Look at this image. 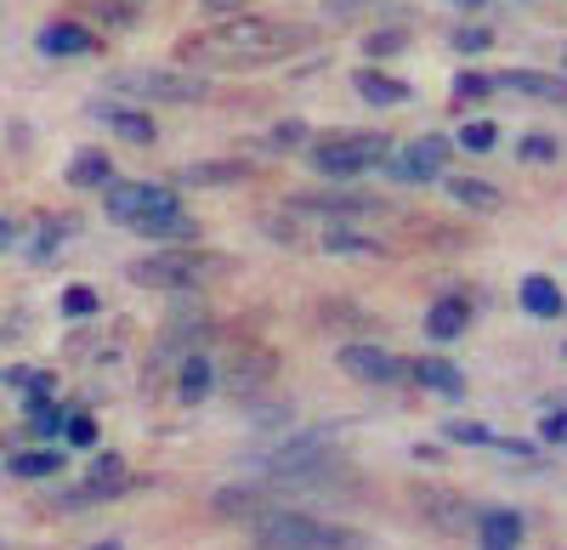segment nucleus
I'll use <instances>...</instances> for the list:
<instances>
[{
    "instance_id": "obj_31",
    "label": "nucleus",
    "mask_w": 567,
    "mask_h": 550,
    "mask_svg": "<svg viewBox=\"0 0 567 550\" xmlns=\"http://www.w3.org/2000/svg\"><path fill=\"white\" fill-rule=\"evenodd\" d=\"M523 159L550 165V159H561V143H556V136H528V143H523Z\"/></svg>"
},
{
    "instance_id": "obj_40",
    "label": "nucleus",
    "mask_w": 567,
    "mask_h": 550,
    "mask_svg": "<svg viewBox=\"0 0 567 550\" xmlns=\"http://www.w3.org/2000/svg\"><path fill=\"white\" fill-rule=\"evenodd\" d=\"M12 245H18V227H12V221H7V216H0V256H7V250H12Z\"/></svg>"
},
{
    "instance_id": "obj_41",
    "label": "nucleus",
    "mask_w": 567,
    "mask_h": 550,
    "mask_svg": "<svg viewBox=\"0 0 567 550\" xmlns=\"http://www.w3.org/2000/svg\"><path fill=\"white\" fill-rule=\"evenodd\" d=\"M454 7H465V12H471V7H483V0H454Z\"/></svg>"
},
{
    "instance_id": "obj_39",
    "label": "nucleus",
    "mask_w": 567,
    "mask_h": 550,
    "mask_svg": "<svg viewBox=\"0 0 567 550\" xmlns=\"http://www.w3.org/2000/svg\"><path fill=\"white\" fill-rule=\"evenodd\" d=\"M0 381H7V386H18V392H29V381H34V370H7V375H0Z\"/></svg>"
},
{
    "instance_id": "obj_32",
    "label": "nucleus",
    "mask_w": 567,
    "mask_h": 550,
    "mask_svg": "<svg viewBox=\"0 0 567 550\" xmlns=\"http://www.w3.org/2000/svg\"><path fill=\"white\" fill-rule=\"evenodd\" d=\"M363 52H369V58H392V52H403V34H398V29H381V34L363 40Z\"/></svg>"
},
{
    "instance_id": "obj_42",
    "label": "nucleus",
    "mask_w": 567,
    "mask_h": 550,
    "mask_svg": "<svg viewBox=\"0 0 567 550\" xmlns=\"http://www.w3.org/2000/svg\"><path fill=\"white\" fill-rule=\"evenodd\" d=\"M91 550H120V544H114V539H103V544H91Z\"/></svg>"
},
{
    "instance_id": "obj_14",
    "label": "nucleus",
    "mask_w": 567,
    "mask_h": 550,
    "mask_svg": "<svg viewBox=\"0 0 567 550\" xmlns=\"http://www.w3.org/2000/svg\"><path fill=\"white\" fill-rule=\"evenodd\" d=\"M409 381H420L425 392H437V397H465V375L454 370L449 357H420V363H409Z\"/></svg>"
},
{
    "instance_id": "obj_22",
    "label": "nucleus",
    "mask_w": 567,
    "mask_h": 550,
    "mask_svg": "<svg viewBox=\"0 0 567 550\" xmlns=\"http://www.w3.org/2000/svg\"><path fill=\"white\" fill-rule=\"evenodd\" d=\"M523 307L534 318H561V284L545 279V272H534V279H523Z\"/></svg>"
},
{
    "instance_id": "obj_29",
    "label": "nucleus",
    "mask_w": 567,
    "mask_h": 550,
    "mask_svg": "<svg viewBox=\"0 0 567 550\" xmlns=\"http://www.w3.org/2000/svg\"><path fill=\"white\" fill-rule=\"evenodd\" d=\"M443 437H449V443H471V448L494 443V432H488V426H477V421H449V426H443Z\"/></svg>"
},
{
    "instance_id": "obj_12",
    "label": "nucleus",
    "mask_w": 567,
    "mask_h": 550,
    "mask_svg": "<svg viewBox=\"0 0 567 550\" xmlns=\"http://www.w3.org/2000/svg\"><path fill=\"white\" fill-rule=\"evenodd\" d=\"M494 91H523L534 103H561L567 85L561 74H539V69H511V74H494Z\"/></svg>"
},
{
    "instance_id": "obj_19",
    "label": "nucleus",
    "mask_w": 567,
    "mask_h": 550,
    "mask_svg": "<svg viewBox=\"0 0 567 550\" xmlns=\"http://www.w3.org/2000/svg\"><path fill=\"white\" fill-rule=\"evenodd\" d=\"M465 324H471V307L460 295H449V301H437L432 312H425V335H432V341H460Z\"/></svg>"
},
{
    "instance_id": "obj_17",
    "label": "nucleus",
    "mask_w": 567,
    "mask_h": 550,
    "mask_svg": "<svg viewBox=\"0 0 567 550\" xmlns=\"http://www.w3.org/2000/svg\"><path fill=\"white\" fill-rule=\"evenodd\" d=\"M63 176H69V188H109V181H114V159L103 148H80Z\"/></svg>"
},
{
    "instance_id": "obj_11",
    "label": "nucleus",
    "mask_w": 567,
    "mask_h": 550,
    "mask_svg": "<svg viewBox=\"0 0 567 550\" xmlns=\"http://www.w3.org/2000/svg\"><path fill=\"white\" fill-rule=\"evenodd\" d=\"M91 114H97L114 136H125V143H136V148H148L154 143V136H159V125L148 120V114H142V108H120V103H97V108H91Z\"/></svg>"
},
{
    "instance_id": "obj_24",
    "label": "nucleus",
    "mask_w": 567,
    "mask_h": 550,
    "mask_svg": "<svg viewBox=\"0 0 567 550\" xmlns=\"http://www.w3.org/2000/svg\"><path fill=\"white\" fill-rule=\"evenodd\" d=\"M12 477H58L63 471V454L58 448H23V454H12V466H7Z\"/></svg>"
},
{
    "instance_id": "obj_1",
    "label": "nucleus",
    "mask_w": 567,
    "mask_h": 550,
    "mask_svg": "<svg viewBox=\"0 0 567 550\" xmlns=\"http://www.w3.org/2000/svg\"><path fill=\"white\" fill-rule=\"evenodd\" d=\"M307 45L301 23H272V18H227L210 34L182 40V63L187 69H261L278 63Z\"/></svg>"
},
{
    "instance_id": "obj_9",
    "label": "nucleus",
    "mask_w": 567,
    "mask_h": 550,
    "mask_svg": "<svg viewBox=\"0 0 567 550\" xmlns=\"http://www.w3.org/2000/svg\"><path fill=\"white\" fill-rule=\"evenodd\" d=\"M290 210H301V216H381V199H363V194H296Z\"/></svg>"
},
{
    "instance_id": "obj_7",
    "label": "nucleus",
    "mask_w": 567,
    "mask_h": 550,
    "mask_svg": "<svg viewBox=\"0 0 567 550\" xmlns=\"http://www.w3.org/2000/svg\"><path fill=\"white\" fill-rule=\"evenodd\" d=\"M341 370H347L352 381H369V386H403V381H409V363H403L398 352H386V346H374V341L341 346Z\"/></svg>"
},
{
    "instance_id": "obj_34",
    "label": "nucleus",
    "mask_w": 567,
    "mask_h": 550,
    "mask_svg": "<svg viewBox=\"0 0 567 550\" xmlns=\"http://www.w3.org/2000/svg\"><path fill=\"white\" fill-rule=\"evenodd\" d=\"M63 432H69V443H74V448H91V443H97V421H91V415L63 421Z\"/></svg>"
},
{
    "instance_id": "obj_8",
    "label": "nucleus",
    "mask_w": 567,
    "mask_h": 550,
    "mask_svg": "<svg viewBox=\"0 0 567 550\" xmlns=\"http://www.w3.org/2000/svg\"><path fill=\"white\" fill-rule=\"evenodd\" d=\"M449 136H414V143L398 154V159H386V170L398 176V181H420V188H425V181H437L443 176V165H449Z\"/></svg>"
},
{
    "instance_id": "obj_28",
    "label": "nucleus",
    "mask_w": 567,
    "mask_h": 550,
    "mask_svg": "<svg viewBox=\"0 0 567 550\" xmlns=\"http://www.w3.org/2000/svg\"><path fill=\"white\" fill-rule=\"evenodd\" d=\"M494 143H499V131H494L488 120H471V125L460 131V148H465V154H488Z\"/></svg>"
},
{
    "instance_id": "obj_25",
    "label": "nucleus",
    "mask_w": 567,
    "mask_h": 550,
    "mask_svg": "<svg viewBox=\"0 0 567 550\" xmlns=\"http://www.w3.org/2000/svg\"><path fill=\"white\" fill-rule=\"evenodd\" d=\"M323 250L329 256H386L374 239H363V234H347V227H329L323 234Z\"/></svg>"
},
{
    "instance_id": "obj_37",
    "label": "nucleus",
    "mask_w": 567,
    "mask_h": 550,
    "mask_svg": "<svg viewBox=\"0 0 567 550\" xmlns=\"http://www.w3.org/2000/svg\"><path fill=\"white\" fill-rule=\"evenodd\" d=\"M199 7H205V18H216V23L245 18V0H199Z\"/></svg>"
},
{
    "instance_id": "obj_10",
    "label": "nucleus",
    "mask_w": 567,
    "mask_h": 550,
    "mask_svg": "<svg viewBox=\"0 0 567 550\" xmlns=\"http://www.w3.org/2000/svg\"><path fill=\"white\" fill-rule=\"evenodd\" d=\"M34 45L45 58H85V52H97V34H91L85 23H45Z\"/></svg>"
},
{
    "instance_id": "obj_13",
    "label": "nucleus",
    "mask_w": 567,
    "mask_h": 550,
    "mask_svg": "<svg viewBox=\"0 0 567 550\" xmlns=\"http://www.w3.org/2000/svg\"><path fill=\"white\" fill-rule=\"evenodd\" d=\"M352 91H358L369 108H398V103H409V85L392 80V74H381V69H358V74H352Z\"/></svg>"
},
{
    "instance_id": "obj_18",
    "label": "nucleus",
    "mask_w": 567,
    "mask_h": 550,
    "mask_svg": "<svg viewBox=\"0 0 567 550\" xmlns=\"http://www.w3.org/2000/svg\"><path fill=\"white\" fill-rule=\"evenodd\" d=\"M210 386H216L210 357H205V352H187V357H182V375H176V397H182V403H205Z\"/></svg>"
},
{
    "instance_id": "obj_21",
    "label": "nucleus",
    "mask_w": 567,
    "mask_h": 550,
    "mask_svg": "<svg viewBox=\"0 0 567 550\" xmlns=\"http://www.w3.org/2000/svg\"><path fill=\"white\" fill-rule=\"evenodd\" d=\"M245 176H250L245 159H210V165H187L182 170L187 188H221V181H245Z\"/></svg>"
},
{
    "instance_id": "obj_5",
    "label": "nucleus",
    "mask_w": 567,
    "mask_h": 550,
    "mask_svg": "<svg viewBox=\"0 0 567 550\" xmlns=\"http://www.w3.org/2000/svg\"><path fill=\"white\" fill-rule=\"evenodd\" d=\"M386 154H392V143L381 131H358V136H323V143H312L307 159L329 181H352V176H363L374 165H386Z\"/></svg>"
},
{
    "instance_id": "obj_26",
    "label": "nucleus",
    "mask_w": 567,
    "mask_h": 550,
    "mask_svg": "<svg viewBox=\"0 0 567 550\" xmlns=\"http://www.w3.org/2000/svg\"><path fill=\"white\" fill-rule=\"evenodd\" d=\"M488 91H494V74H477V69L454 74V97H460V103H483Z\"/></svg>"
},
{
    "instance_id": "obj_4",
    "label": "nucleus",
    "mask_w": 567,
    "mask_h": 550,
    "mask_svg": "<svg viewBox=\"0 0 567 550\" xmlns=\"http://www.w3.org/2000/svg\"><path fill=\"white\" fill-rule=\"evenodd\" d=\"M109 91H120V97H136V103L187 108V103H205V97H210V80L182 74V69H120V74H109Z\"/></svg>"
},
{
    "instance_id": "obj_27",
    "label": "nucleus",
    "mask_w": 567,
    "mask_h": 550,
    "mask_svg": "<svg viewBox=\"0 0 567 550\" xmlns=\"http://www.w3.org/2000/svg\"><path fill=\"white\" fill-rule=\"evenodd\" d=\"M97 307H103V301H97V290H91V284H69V290H63V318H91Z\"/></svg>"
},
{
    "instance_id": "obj_30",
    "label": "nucleus",
    "mask_w": 567,
    "mask_h": 550,
    "mask_svg": "<svg viewBox=\"0 0 567 550\" xmlns=\"http://www.w3.org/2000/svg\"><path fill=\"white\" fill-rule=\"evenodd\" d=\"M488 45H494L488 29H460V34H454V52H460V58H477V52H488Z\"/></svg>"
},
{
    "instance_id": "obj_2",
    "label": "nucleus",
    "mask_w": 567,
    "mask_h": 550,
    "mask_svg": "<svg viewBox=\"0 0 567 550\" xmlns=\"http://www.w3.org/2000/svg\"><path fill=\"white\" fill-rule=\"evenodd\" d=\"M227 272V256L216 250H199V245H171L159 256H142L131 261V284H148V290H199L205 279H221Z\"/></svg>"
},
{
    "instance_id": "obj_33",
    "label": "nucleus",
    "mask_w": 567,
    "mask_h": 550,
    "mask_svg": "<svg viewBox=\"0 0 567 550\" xmlns=\"http://www.w3.org/2000/svg\"><path fill=\"white\" fill-rule=\"evenodd\" d=\"M91 18H103V23L125 29V23H131V7H125V0H91Z\"/></svg>"
},
{
    "instance_id": "obj_15",
    "label": "nucleus",
    "mask_w": 567,
    "mask_h": 550,
    "mask_svg": "<svg viewBox=\"0 0 567 550\" xmlns=\"http://www.w3.org/2000/svg\"><path fill=\"white\" fill-rule=\"evenodd\" d=\"M477 528H483V550H516V544H523V533H528L523 511H483Z\"/></svg>"
},
{
    "instance_id": "obj_36",
    "label": "nucleus",
    "mask_w": 567,
    "mask_h": 550,
    "mask_svg": "<svg viewBox=\"0 0 567 550\" xmlns=\"http://www.w3.org/2000/svg\"><path fill=\"white\" fill-rule=\"evenodd\" d=\"M307 143V125L301 120H284L278 131H272V148H301Z\"/></svg>"
},
{
    "instance_id": "obj_6",
    "label": "nucleus",
    "mask_w": 567,
    "mask_h": 550,
    "mask_svg": "<svg viewBox=\"0 0 567 550\" xmlns=\"http://www.w3.org/2000/svg\"><path fill=\"white\" fill-rule=\"evenodd\" d=\"M109 216L120 221V227H142L148 216H171V210H182V199L171 194V188H159V181H109Z\"/></svg>"
},
{
    "instance_id": "obj_35",
    "label": "nucleus",
    "mask_w": 567,
    "mask_h": 550,
    "mask_svg": "<svg viewBox=\"0 0 567 550\" xmlns=\"http://www.w3.org/2000/svg\"><path fill=\"white\" fill-rule=\"evenodd\" d=\"M561 437H567V415H561V403H556L550 415L539 421V443H556V448H561Z\"/></svg>"
},
{
    "instance_id": "obj_38",
    "label": "nucleus",
    "mask_w": 567,
    "mask_h": 550,
    "mask_svg": "<svg viewBox=\"0 0 567 550\" xmlns=\"http://www.w3.org/2000/svg\"><path fill=\"white\" fill-rule=\"evenodd\" d=\"M323 7H329V12H336V18H352V12H363V7H374V0H323Z\"/></svg>"
},
{
    "instance_id": "obj_3",
    "label": "nucleus",
    "mask_w": 567,
    "mask_h": 550,
    "mask_svg": "<svg viewBox=\"0 0 567 550\" xmlns=\"http://www.w3.org/2000/svg\"><path fill=\"white\" fill-rule=\"evenodd\" d=\"M256 539L261 550H363V533L323 517H301V511H261Z\"/></svg>"
},
{
    "instance_id": "obj_20",
    "label": "nucleus",
    "mask_w": 567,
    "mask_h": 550,
    "mask_svg": "<svg viewBox=\"0 0 567 550\" xmlns=\"http://www.w3.org/2000/svg\"><path fill=\"white\" fill-rule=\"evenodd\" d=\"M131 234H142V239H176V245H194L199 239V221L187 216V210H171V216H148L142 227H131Z\"/></svg>"
},
{
    "instance_id": "obj_16",
    "label": "nucleus",
    "mask_w": 567,
    "mask_h": 550,
    "mask_svg": "<svg viewBox=\"0 0 567 550\" xmlns=\"http://www.w3.org/2000/svg\"><path fill=\"white\" fill-rule=\"evenodd\" d=\"M443 188H449V199H454L460 210H477V216H494V210H499V188H494V181H477V176H449Z\"/></svg>"
},
{
    "instance_id": "obj_23",
    "label": "nucleus",
    "mask_w": 567,
    "mask_h": 550,
    "mask_svg": "<svg viewBox=\"0 0 567 550\" xmlns=\"http://www.w3.org/2000/svg\"><path fill=\"white\" fill-rule=\"evenodd\" d=\"M216 511H221V517H250V522H256V517L272 511V506H267V488H221V494H216Z\"/></svg>"
}]
</instances>
